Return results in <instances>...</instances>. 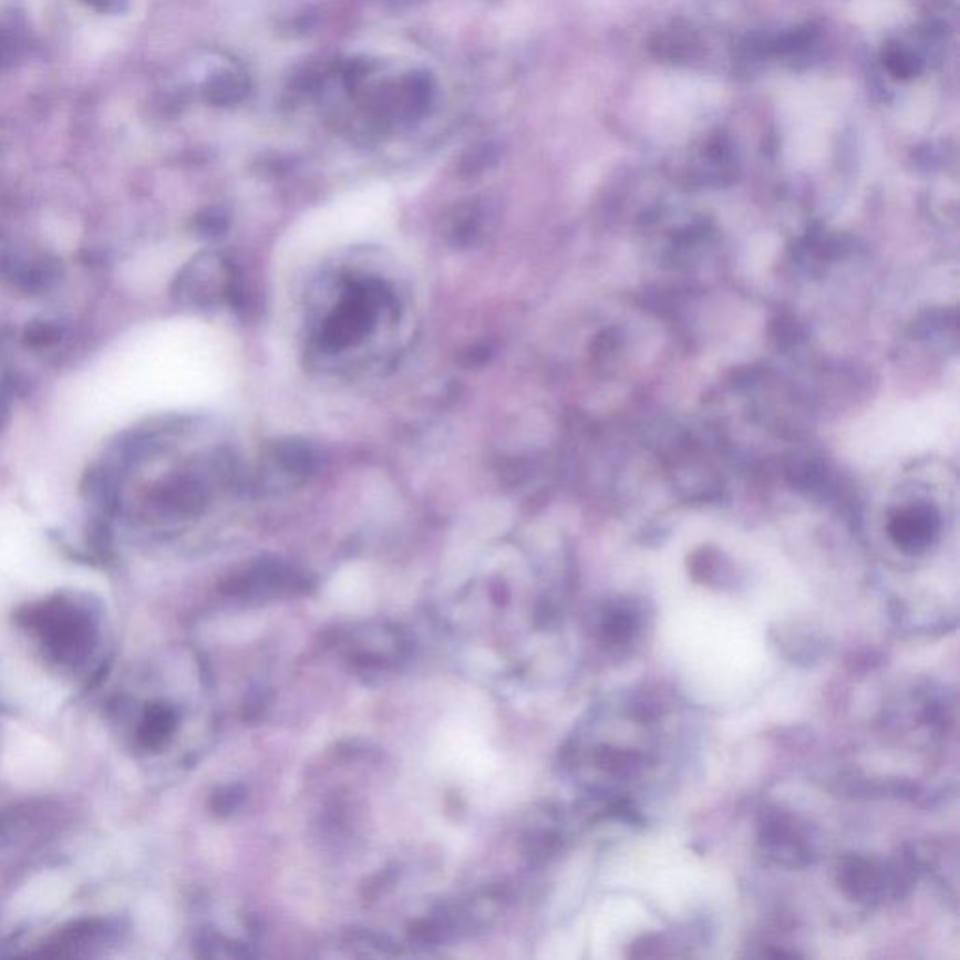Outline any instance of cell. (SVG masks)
<instances>
[{"label": "cell", "instance_id": "6da1fadb", "mask_svg": "<svg viewBox=\"0 0 960 960\" xmlns=\"http://www.w3.org/2000/svg\"><path fill=\"white\" fill-rule=\"evenodd\" d=\"M383 300V289H372L368 283L355 286L343 300L342 307L338 308L323 329V342L327 348H348L351 343L361 340L375 318V307Z\"/></svg>", "mask_w": 960, "mask_h": 960}, {"label": "cell", "instance_id": "7a4b0ae2", "mask_svg": "<svg viewBox=\"0 0 960 960\" xmlns=\"http://www.w3.org/2000/svg\"><path fill=\"white\" fill-rule=\"evenodd\" d=\"M233 267L215 256L197 257L175 283V297L188 307L207 308L227 299L233 282Z\"/></svg>", "mask_w": 960, "mask_h": 960}, {"label": "cell", "instance_id": "3957f363", "mask_svg": "<svg viewBox=\"0 0 960 960\" xmlns=\"http://www.w3.org/2000/svg\"><path fill=\"white\" fill-rule=\"evenodd\" d=\"M250 92V80L239 70H220L208 78L203 94L208 104L216 107H231L242 102Z\"/></svg>", "mask_w": 960, "mask_h": 960}, {"label": "cell", "instance_id": "277c9868", "mask_svg": "<svg viewBox=\"0 0 960 960\" xmlns=\"http://www.w3.org/2000/svg\"><path fill=\"white\" fill-rule=\"evenodd\" d=\"M935 531L936 518L930 516L929 510H919V508L900 516L891 526L895 540L905 550H921L932 540Z\"/></svg>", "mask_w": 960, "mask_h": 960}, {"label": "cell", "instance_id": "5b68a950", "mask_svg": "<svg viewBox=\"0 0 960 960\" xmlns=\"http://www.w3.org/2000/svg\"><path fill=\"white\" fill-rule=\"evenodd\" d=\"M272 456L286 472L291 473V475H299V477L312 475L316 472V465H318V456H316L312 445H308L307 441L293 440V437L276 441Z\"/></svg>", "mask_w": 960, "mask_h": 960}, {"label": "cell", "instance_id": "8992f818", "mask_svg": "<svg viewBox=\"0 0 960 960\" xmlns=\"http://www.w3.org/2000/svg\"><path fill=\"white\" fill-rule=\"evenodd\" d=\"M481 227H483V213H481L478 205L464 203V205L454 208L448 216L445 235H447L451 245L467 248V246L475 245V240L481 235Z\"/></svg>", "mask_w": 960, "mask_h": 960}, {"label": "cell", "instance_id": "52a82bcc", "mask_svg": "<svg viewBox=\"0 0 960 960\" xmlns=\"http://www.w3.org/2000/svg\"><path fill=\"white\" fill-rule=\"evenodd\" d=\"M884 66L897 80H911L923 70V56L910 43H894L884 51Z\"/></svg>", "mask_w": 960, "mask_h": 960}, {"label": "cell", "instance_id": "ba28073f", "mask_svg": "<svg viewBox=\"0 0 960 960\" xmlns=\"http://www.w3.org/2000/svg\"><path fill=\"white\" fill-rule=\"evenodd\" d=\"M838 881H840V886L845 887L851 897H857V899L870 897V895L875 894L876 887H878V876H876L873 865L861 861V859L846 863L843 870H840Z\"/></svg>", "mask_w": 960, "mask_h": 960}, {"label": "cell", "instance_id": "9c48e42d", "mask_svg": "<svg viewBox=\"0 0 960 960\" xmlns=\"http://www.w3.org/2000/svg\"><path fill=\"white\" fill-rule=\"evenodd\" d=\"M637 613L624 610V608H616L613 612L608 613V619H606L605 623V634L610 642H627L637 632Z\"/></svg>", "mask_w": 960, "mask_h": 960}, {"label": "cell", "instance_id": "30bf717a", "mask_svg": "<svg viewBox=\"0 0 960 960\" xmlns=\"http://www.w3.org/2000/svg\"><path fill=\"white\" fill-rule=\"evenodd\" d=\"M197 231L203 237H207V239H216V237H220L224 233L227 231V227H229V221H227V216L218 210V208H208L205 210L203 215H199L197 218Z\"/></svg>", "mask_w": 960, "mask_h": 960}, {"label": "cell", "instance_id": "8fae6325", "mask_svg": "<svg viewBox=\"0 0 960 960\" xmlns=\"http://www.w3.org/2000/svg\"><path fill=\"white\" fill-rule=\"evenodd\" d=\"M637 760L638 756L634 754L619 753V751H602L599 754V764L613 773H630L637 767Z\"/></svg>", "mask_w": 960, "mask_h": 960}, {"label": "cell", "instance_id": "7c38bea8", "mask_svg": "<svg viewBox=\"0 0 960 960\" xmlns=\"http://www.w3.org/2000/svg\"><path fill=\"white\" fill-rule=\"evenodd\" d=\"M29 338H31V343H34V345H50V343L59 340V331H56L53 324H34L31 331H29Z\"/></svg>", "mask_w": 960, "mask_h": 960}, {"label": "cell", "instance_id": "4fadbf2b", "mask_svg": "<svg viewBox=\"0 0 960 960\" xmlns=\"http://www.w3.org/2000/svg\"><path fill=\"white\" fill-rule=\"evenodd\" d=\"M18 40L0 27V66H4L7 62H12L18 55Z\"/></svg>", "mask_w": 960, "mask_h": 960}, {"label": "cell", "instance_id": "5bb4252c", "mask_svg": "<svg viewBox=\"0 0 960 960\" xmlns=\"http://www.w3.org/2000/svg\"><path fill=\"white\" fill-rule=\"evenodd\" d=\"M85 2L100 10V12H118L123 0H85Z\"/></svg>", "mask_w": 960, "mask_h": 960}]
</instances>
